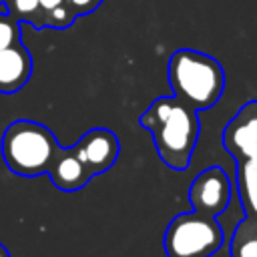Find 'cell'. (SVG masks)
I'll list each match as a JSON object with an SVG mask.
<instances>
[{"label": "cell", "mask_w": 257, "mask_h": 257, "mask_svg": "<svg viewBox=\"0 0 257 257\" xmlns=\"http://www.w3.org/2000/svg\"><path fill=\"white\" fill-rule=\"evenodd\" d=\"M104 0H68V4L72 6V10L76 12V16H84L94 12Z\"/></svg>", "instance_id": "cell-15"}, {"label": "cell", "mask_w": 257, "mask_h": 257, "mask_svg": "<svg viewBox=\"0 0 257 257\" xmlns=\"http://www.w3.org/2000/svg\"><path fill=\"white\" fill-rule=\"evenodd\" d=\"M0 257H10V253H8V249H6V247H4L2 243H0Z\"/></svg>", "instance_id": "cell-17"}, {"label": "cell", "mask_w": 257, "mask_h": 257, "mask_svg": "<svg viewBox=\"0 0 257 257\" xmlns=\"http://www.w3.org/2000/svg\"><path fill=\"white\" fill-rule=\"evenodd\" d=\"M167 76L173 94L195 110L215 106L225 90V70L221 62L193 48H179L171 54Z\"/></svg>", "instance_id": "cell-2"}, {"label": "cell", "mask_w": 257, "mask_h": 257, "mask_svg": "<svg viewBox=\"0 0 257 257\" xmlns=\"http://www.w3.org/2000/svg\"><path fill=\"white\" fill-rule=\"evenodd\" d=\"M32 76V56L22 42L0 50V92H18Z\"/></svg>", "instance_id": "cell-8"}, {"label": "cell", "mask_w": 257, "mask_h": 257, "mask_svg": "<svg viewBox=\"0 0 257 257\" xmlns=\"http://www.w3.org/2000/svg\"><path fill=\"white\" fill-rule=\"evenodd\" d=\"M223 147L237 161L257 163V100L245 102L223 131Z\"/></svg>", "instance_id": "cell-6"}, {"label": "cell", "mask_w": 257, "mask_h": 257, "mask_svg": "<svg viewBox=\"0 0 257 257\" xmlns=\"http://www.w3.org/2000/svg\"><path fill=\"white\" fill-rule=\"evenodd\" d=\"M237 185L239 197L249 217H257V163L237 161Z\"/></svg>", "instance_id": "cell-10"}, {"label": "cell", "mask_w": 257, "mask_h": 257, "mask_svg": "<svg viewBox=\"0 0 257 257\" xmlns=\"http://www.w3.org/2000/svg\"><path fill=\"white\" fill-rule=\"evenodd\" d=\"M66 2H68V0H40V4H42V10H44V20H46V12H50V10L58 8V6L66 4Z\"/></svg>", "instance_id": "cell-16"}, {"label": "cell", "mask_w": 257, "mask_h": 257, "mask_svg": "<svg viewBox=\"0 0 257 257\" xmlns=\"http://www.w3.org/2000/svg\"><path fill=\"white\" fill-rule=\"evenodd\" d=\"M223 245V229L217 217L197 211L173 217L165 229L167 257H213Z\"/></svg>", "instance_id": "cell-4"}, {"label": "cell", "mask_w": 257, "mask_h": 257, "mask_svg": "<svg viewBox=\"0 0 257 257\" xmlns=\"http://www.w3.org/2000/svg\"><path fill=\"white\" fill-rule=\"evenodd\" d=\"M4 4H6V0H0V12H8V10H4Z\"/></svg>", "instance_id": "cell-18"}, {"label": "cell", "mask_w": 257, "mask_h": 257, "mask_svg": "<svg viewBox=\"0 0 257 257\" xmlns=\"http://www.w3.org/2000/svg\"><path fill=\"white\" fill-rule=\"evenodd\" d=\"M48 177L52 185L60 191H78L92 179L88 167L80 161L72 147L58 151L56 159L48 169Z\"/></svg>", "instance_id": "cell-9"}, {"label": "cell", "mask_w": 257, "mask_h": 257, "mask_svg": "<svg viewBox=\"0 0 257 257\" xmlns=\"http://www.w3.org/2000/svg\"><path fill=\"white\" fill-rule=\"evenodd\" d=\"M231 257H257V217L241 221L231 237Z\"/></svg>", "instance_id": "cell-11"}, {"label": "cell", "mask_w": 257, "mask_h": 257, "mask_svg": "<svg viewBox=\"0 0 257 257\" xmlns=\"http://www.w3.org/2000/svg\"><path fill=\"white\" fill-rule=\"evenodd\" d=\"M60 149L62 147L58 145L54 133L48 126L28 118H18L10 122L4 128L0 141L4 165L14 175L26 179L48 173Z\"/></svg>", "instance_id": "cell-3"}, {"label": "cell", "mask_w": 257, "mask_h": 257, "mask_svg": "<svg viewBox=\"0 0 257 257\" xmlns=\"http://www.w3.org/2000/svg\"><path fill=\"white\" fill-rule=\"evenodd\" d=\"M76 18H78L76 12L66 2V4H62V6H58V8L50 10V12H46V28H58V30H62V28H68Z\"/></svg>", "instance_id": "cell-14"}, {"label": "cell", "mask_w": 257, "mask_h": 257, "mask_svg": "<svg viewBox=\"0 0 257 257\" xmlns=\"http://www.w3.org/2000/svg\"><path fill=\"white\" fill-rule=\"evenodd\" d=\"M16 42H20V22L8 12H0V50Z\"/></svg>", "instance_id": "cell-13"}, {"label": "cell", "mask_w": 257, "mask_h": 257, "mask_svg": "<svg viewBox=\"0 0 257 257\" xmlns=\"http://www.w3.org/2000/svg\"><path fill=\"white\" fill-rule=\"evenodd\" d=\"M233 187L229 175L221 167H207L203 169L191 183L187 199L193 211L209 217L221 215L231 203Z\"/></svg>", "instance_id": "cell-5"}, {"label": "cell", "mask_w": 257, "mask_h": 257, "mask_svg": "<svg viewBox=\"0 0 257 257\" xmlns=\"http://www.w3.org/2000/svg\"><path fill=\"white\" fill-rule=\"evenodd\" d=\"M6 6L8 14H12L18 22H28L34 28H46L40 0H6Z\"/></svg>", "instance_id": "cell-12"}, {"label": "cell", "mask_w": 257, "mask_h": 257, "mask_svg": "<svg viewBox=\"0 0 257 257\" xmlns=\"http://www.w3.org/2000/svg\"><path fill=\"white\" fill-rule=\"evenodd\" d=\"M139 124L153 135L157 155L169 169L185 171L191 165L201 135L199 110L175 94L159 96L139 116Z\"/></svg>", "instance_id": "cell-1"}, {"label": "cell", "mask_w": 257, "mask_h": 257, "mask_svg": "<svg viewBox=\"0 0 257 257\" xmlns=\"http://www.w3.org/2000/svg\"><path fill=\"white\" fill-rule=\"evenodd\" d=\"M72 149L76 151L80 161L88 167L90 175L94 177L108 171L116 163L120 155V141L110 128L96 126L86 131Z\"/></svg>", "instance_id": "cell-7"}]
</instances>
